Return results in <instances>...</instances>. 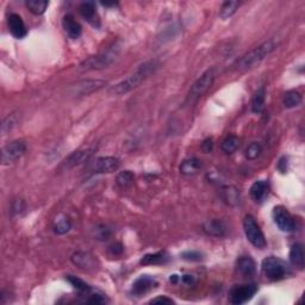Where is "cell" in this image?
I'll return each mask as SVG.
<instances>
[{"instance_id":"obj_29","label":"cell","mask_w":305,"mask_h":305,"mask_svg":"<svg viewBox=\"0 0 305 305\" xmlns=\"http://www.w3.org/2000/svg\"><path fill=\"white\" fill-rule=\"evenodd\" d=\"M25 5H26V8L29 9V11L32 12L33 15L41 16L46 12L49 3L42 2V0H29V2L25 3Z\"/></svg>"},{"instance_id":"obj_31","label":"cell","mask_w":305,"mask_h":305,"mask_svg":"<svg viewBox=\"0 0 305 305\" xmlns=\"http://www.w3.org/2000/svg\"><path fill=\"white\" fill-rule=\"evenodd\" d=\"M72 229V222L67 217H60L54 224V232L57 235H64Z\"/></svg>"},{"instance_id":"obj_26","label":"cell","mask_w":305,"mask_h":305,"mask_svg":"<svg viewBox=\"0 0 305 305\" xmlns=\"http://www.w3.org/2000/svg\"><path fill=\"white\" fill-rule=\"evenodd\" d=\"M239 147H240L239 137L235 135H229L225 137L223 141H222L221 149L223 153L230 155V154H234L236 150L239 149Z\"/></svg>"},{"instance_id":"obj_12","label":"cell","mask_w":305,"mask_h":305,"mask_svg":"<svg viewBox=\"0 0 305 305\" xmlns=\"http://www.w3.org/2000/svg\"><path fill=\"white\" fill-rule=\"evenodd\" d=\"M93 155V149H85V150H78V152L72 153L66 160L63 161V168L64 170H72L74 167L80 166L90 161V159Z\"/></svg>"},{"instance_id":"obj_20","label":"cell","mask_w":305,"mask_h":305,"mask_svg":"<svg viewBox=\"0 0 305 305\" xmlns=\"http://www.w3.org/2000/svg\"><path fill=\"white\" fill-rule=\"evenodd\" d=\"M236 269L240 274L245 277H251L255 273L256 265L251 256H241L236 261Z\"/></svg>"},{"instance_id":"obj_41","label":"cell","mask_w":305,"mask_h":305,"mask_svg":"<svg viewBox=\"0 0 305 305\" xmlns=\"http://www.w3.org/2000/svg\"><path fill=\"white\" fill-rule=\"evenodd\" d=\"M170 280H171V282H172V283H177L178 280H179V277H178V276H176V274H174V276H171Z\"/></svg>"},{"instance_id":"obj_8","label":"cell","mask_w":305,"mask_h":305,"mask_svg":"<svg viewBox=\"0 0 305 305\" xmlns=\"http://www.w3.org/2000/svg\"><path fill=\"white\" fill-rule=\"evenodd\" d=\"M26 152V145L23 141H13L2 150V163L10 164L18 161Z\"/></svg>"},{"instance_id":"obj_30","label":"cell","mask_w":305,"mask_h":305,"mask_svg":"<svg viewBox=\"0 0 305 305\" xmlns=\"http://www.w3.org/2000/svg\"><path fill=\"white\" fill-rule=\"evenodd\" d=\"M67 280L72 284V285H73L74 289L77 290L80 294H90V292L92 291L91 286L88 285V284L85 283L84 280L79 279L78 277L67 276Z\"/></svg>"},{"instance_id":"obj_13","label":"cell","mask_w":305,"mask_h":305,"mask_svg":"<svg viewBox=\"0 0 305 305\" xmlns=\"http://www.w3.org/2000/svg\"><path fill=\"white\" fill-rule=\"evenodd\" d=\"M157 286V282L153 277L150 276H141L140 278H137L132 284L131 293L135 296L140 297L142 294H146L149 292L150 290H153L154 287Z\"/></svg>"},{"instance_id":"obj_5","label":"cell","mask_w":305,"mask_h":305,"mask_svg":"<svg viewBox=\"0 0 305 305\" xmlns=\"http://www.w3.org/2000/svg\"><path fill=\"white\" fill-rule=\"evenodd\" d=\"M243 230H245L247 240L252 243V246H254L258 249L266 248L267 242L265 235H263L256 219L252 215H247L243 218Z\"/></svg>"},{"instance_id":"obj_1","label":"cell","mask_w":305,"mask_h":305,"mask_svg":"<svg viewBox=\"0 0 305 305\" xmlns=\"http://www.w3.org/2000/svg\"><path fill=\"white\" fill-rule=\"evenodd\" d=\"M160 68V62L156 60H150L140 64L132 74H130L124 80L118 82L109 90V93L112 95H123L129 93L130 91L139 87L143 81H146L150 75H153Z\"/></svg>"},{"instance_id":"obj_39","label":"cell","mask_w":305,"mask_h":305,"mask_svg":"<svg viewBox=\"0 0 305 305\" xmlns=\"http://www.w3.org/2000/svg\"><path fill=\"white\" fill-rule=\"evenodd\" d=\"M109 251L112 255H121L123 251H124V248H123V246L121 245V243H116V245H112L111 247H110Z\"/></svg>"},{"instance_id":"obj_7","label":"cell","mask_w":305,"mask_h":305,"mask_svg":"<svg viewBox=\"0 0 305 305\" xmlns=\"http://www.w3.org/2000/svg\"><path fill=\"white\" fill-rule=\"evenodd\" d=\"M258 292V286L255 284H243L234 285L229 291V300L234 305H241L251 300Z\"/></svg>"},{"instance_id":"obj_2","label":"cell","mask_w":305,"mask_h":305,"mask_svg":"<svg viewBox=\"0 0 305 305\" xmlns=\"http://www.w3.org/2000/svg\"><path fill=\"white\" fill-rule=\"evenodd\" d=\"M277 48V43L274 40H268L258 46L254 49L248 51L243 55L241 59L236 61L235 70L238 71H248L251 68L258 66V64L266 59L270 53H273Z\"/></svg>"},{"instance_id":"obj_36","label":"cell","mask_w":305,"mask_h":305,"mask_svg":"<svg viewBox=\"0 0 305 305\" xmlns=\"http://www.w3.org/2000/svg\"><path fill=\"white\" fill-rule=\"evenodd\" d=\"M110 229H108L105 225H100V227H97L95 229V238L98 240H108L110 236Z\"/></svg>"},{"instance_id":"obj_10","label":"cell","mask_w":305,"mask_h":305,"mask_svg":"<svg viewBox=\"0 0 305 305\" xmlns=\"http://www.w3.org/2000/svg\"><path fill=\"white\" fill-rule=\"evenodd\" d=\"M106 85L103 80H82L71 87V94L75 97H81V95H87L93 93V92L100 90Z\"/></svg>"},{"instance_id":"obj_25","label":"cell","mask_w":305,"mask_h":305,"mask_svg":"<svg viewBox=\"0 0 305 305\" xmlns=\"http://www.w3.org/2000/svg\"><path fill=\"white\" fill-rule=\"evenodd\" d=\"M265 100H266V90L263 87H261L255 92L252 98L253 114H260V112L262 111L263 108H265Z\"/></svg>"},{"instance_id":"obj_28","label":"cell","mask_w":305,"mask_h":305,"mask_svg":"<svg viewBox=\"0 0 305 305\" xmlns=\"http://www.w3.org/2000/svg\"><path fill=\"white\" fill-rule=\"evenodd\" d=\"M135 181V176L130 171H123V172L118 173L117 178H116V183L121 188H130L133 185Z\"/></svg>"},{"instance_id":"obj_24","label":"cell","mask_w":305,"mask_h":305,"mask_svg":"<svg viewBox=\"0 0 305 305\" xmlns=\"http://www.w3.org/2000/svg\"><path fill=\"white\" fill-rule=\"evenodd\" d=\"M170 261V255L166 252L154 253V254H147L141 259V265H162Z\"/></svg>"},{"instance_id":"obj_3","label":"cell","mask_w":305,"mask_h":305,"mask_svg":"<svg viewBox=\"0 0 305 305\" xmlns=\"http://www.w3.org/2000/svg\"><path fill=\"white\" fill-rule=\"evenodd\" d=\"M119 51V48L116 46L110 47L106 49V51H103V53L94 55V56H91L86 59L85 61L78 66V70L80 72H88V71H99V70H104V68H108L109 66H111L114 63V61L117 57Z\"/></svg>"},{"instance_id":"obj_32","label":"cell","mask_w":305,"mask_h":305,"mask_svg":"<svg viewBox=\"0 0 305 305\" xmlns=\"http://www.w3.org/2000/svg\"><path fill=\"white\" fill-rule=\"evenodd\" d=\"M240 3L239 2H225L222 5L221 10H219V17L222 19H227L229 17H231L236 12V10L239 9Z\"/></svg>"},{"instance_id":"obj_4","label":"cell","mask_w":305,"mask_h":305,"mask_svg":"<svg viewBox=\"0 0 305 305\" xmlns=\"http://www.w3.org/2000/svg\"><path fill=\"white\" fill-rule=\"evenodd\" d=\"M215 79H216L215 68H210V70L205 71L204 73L197 79L196 82L191 86L190 92H188L186 98V103L192 104V103L197 101L201 95L205 94L209 90H210L212 84H214Z\"/></svg>"},{"instance_id":"obj_15","label":"cell","mask_w":305,"mask_h":305,"mask_svg":"<svg viewBox=\"0 0 305 305\" xmlns=\"http://www.w3.org/2000/svg\"><path fill=\"white\" fill-rule=\"evenodd\" d=\"M8 24L10 32H11L12 36L16 37V39H24V37L27 35L25 23H24L22 17L17 15V13H11V15L9 16Z\"/></svg>"},{"instance_id":"obj_11","label":"cell","mask_w":305,"mask_h":305,"mask_svg":"<svg viewBox=\"0 0 305 305\" xmlns=\"http://www.w3.org/2000/svg\"><path fill=\"white\" fill-rule=\"evenodd\" d=\"M121 167V161L117 157L105 156L95 159L91 164V171L93 173H114Z\"/></svg>"},{"instance_id":"obj_22","label":"cell","mask_w":305,"mask_h":305,"mask_svg":"<svg viewBox=\"0 0 305 305\" xmlns=\"http://www.w3.org/2000/svg\"><path fill=\"white\" fill-rule=\"evenodd\" d=\"M304 248L301 243H294L291 247L290 251V261L293 266L298 267V268H303L304 267Z\"/></svg>"},{"instance_id":"obj_14","label":"cell","mask_w":305,"mask_h":305,"mask_svg":"<svg viewBox=\"0 0 305 305\" xmlns=\"http://www.w3.org/2000/svg\"><path fill=\"white\" fill-rule=\"evenodd\" d=\"M79 12L82 16V18L86 20L87 23H90L91 25L94 27L100 26V18H99L97 9H95L94 3L92 2H85L79 6Z\"/></svg>"},{"instance_id":"obj_27","label":"cell","mask_w":305,"mask_h":305,"mask_svg":"<svg viewBox=\"0 0 305 305\" xmlns=\"http://www.w3.org/2000/svg\"><path fill=\"white\" fill-rule=\"evenodd\" d=\"M301 103V94L298 91H289L284 95L283 104L286 109H293L299 106Z\"/></svg>"},{"instance_id":"obj_35","label":"cell","mask_w":305,"mask_h":305,"mask_svg":"<svg viewBox=\"0 0 305 305\" xmlns=\"http://www.w3.org/2000/svg\"><path fill=\"white\" fill-rule=\"evenodd\" d=\"M181 256H183L184 260H187V261H200L201 259V253L199 252H194V251H188V252H184L183 254H181Z\"/></svg>"},{"instance_id":"obj_19","label":"cell","mask_w":305,"mask_h":305,"mask_svg":"<svg viewBox=\"0 0 305 305\" xmlns=\"http://www.w3.org/2000/svg\"><path fill=\"white\" fill-rule=\"evenodd\" d=\"M249 193H251L252 199L254 200L255 203H262L267 197V194H268V184L263 180L255 181V183L252 185Z\"/></svg>"},{"instance_id":"obj_23","label":"cell","mask_w":305,"mask_h":305,"mask_svg":"<svg viewBox=\"0 0 305 305\" xmlns=\"http://www.w3.org/2000/svg\"><path fill=\"white\" fill-rule=\"evenodd\" d=\"M222 198L230 207H235L240 203L241 196H240V190L235 186H224L222 188Z\"/></svg>"},{"instance_id":"obj_9","label":"cell","mask_w":305,"mask_h":305,"mask_svg":"<svg viewBox=\"0 0 305 305\" xmlns=\"http://www.w3.org/2000/svg\"><path fill=\"white\" fill-rule=\"evenodd\" d=\"M273 219L280 230L284 232H292L296 228L294 219L284 207H276L273 209Z\"/></svg>"},{"instance_id":"obj_37","label":"cell","mask_w":305,"mask_h":305,"mask_svg":"<svg viewBox=\"0 0 305 305\" xmlns=\"http://www.w3.org/2000/svg\"><path fill=\"white\" fill-rule=\"evenodd\" d=\"M174 300L171 299V298L166 297V296H159L153 298L152 300H150V304H173Z\"/></svg>"},{"instance_id":"obj_38","label":"cell","mask_w":305,"mask_h":305,"mask_svg":"<svg viewBox=\"0 0 305 305\" xmlns=\"http://www.w3.org/2000/svg\"><path fill=\"white\" fill-rule=\"evenodd\" d=\"M181 282H183L185 285L187 286H196L197 285V279L196 277L194 276H190V274H185V276H183V278H181Z\"/></svg>"},{"instance_id":"obj_21","label":"cell","mask_w":305,"mask_h":305,"mask_svg":"<svg viewBox=\"0 0 305 305\" xmlns=\"http://www.w3.org/2000/svg\"><path fill=\"white\" fill-rule=\"evenodd\" d=\"M179 170L184 176H196L201 170V161L197 157H188L181 162Z\"/></svg>"},{"instance_id":"obj_34","label":"cell","mask_w":305,"mask_h":305,"mask_svg":"<svg viewBox=\"0 0 305 305\" xmlns=\"http://www.w3.org/2000/svg\"><path fill=\"white\" fill-rule=\"evenodd\" d=\"M18 121L19 119H18V116H17V114L9 115L8 117L3 121V124H2L3 133H6V132L11 131L12 129H15L17 124H18Z\"/></svg>"},{"instance_id":"obj_40","label":"cell","mask_w":305,"mask_h":305,"mask_svg":"<svg viewBox=\"0 0 305 305\" xmlns=\"http://www.w3.org/2000/svg\"><path fill=\"white\" fill-rule=\"evenodd\" d=\"M212 147H214V143H212V140L211 139H208L205 140L203 145H201V148H203V150L205 153H210L212 150Z\"/></svg>"},{"instance_id":"obj_6","label":"cell","mask_w":305,"mask_h":305,"mask_svg":"<svg viewBox=\"0 0 305 305\" xmlns=\"http://www.w3.org/2000/svg\"><path fill=\"white\" fill-rule=\"evenodd\" d=\"M261 272L266 279L270 282H278L285 278L287 268L282 260L276 256H268L263 259L261 263Z\"/></svg>"},{"instance_id":"obj_18","label":"cell","mask_w":305,"mask_h":305,"mask_svg":"<svg viewBox=\"0 0 305 305\" xmlns=\"http://www.w3.org/2000/svg\"><path fill=\"white\" fill-rule=\"evenodd\" d=\"M72 261L74 265H77L79 268L82 269H90L94 268L95 266V259L94 256H92L90 253L85 252H77L72 255Z\"/></svg>"},{"instance_id":"obj_16","label":"cell","mask_w":305,"mask_h":305,"mask_svg":"<svg viewBox=\"0 0 305 305\" xmlns=\"http://www.w3.org/2000/svg\"><path fill=\"white\" fill-rule=\"evenodd\" d=\"M203 230L214 238H223L227 235V225L221 219H209L203 224Z\"/></svg>"},{"instance_id":"obj_17","label":"cell","mask_w":305,"mask_h":305,"mask_svg":"<svg viewBox=\"0 0 305 305\" xmlns=\"http://www.w3.org/2000/svg\"><path fill=\"white\" fill-rule=\"evenodd\" d=\"M62 27L64 32L67 33V36L72 40H77L81 36L82 27L80 23L74 18V16L66 15L62 18Z\"/></svg>"},{"instance_id":"obj_33","label":"cell","mask_w":305,"mask_h":305,"mask_svg":"<svg viewBox=\"0 0 305 305\" xmlns=\"http://www.w3.org/2000/svg\"><path fill=\"white\" fill-rule=\"evenodd\" d=\"M262 153V147L258 142H253L247 147L246 149V157L248 160H255L261 155Z\"/></svg>"}]
</instances>
